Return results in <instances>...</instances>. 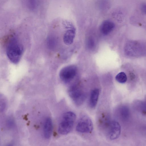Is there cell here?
I'll return each mask as SVG.
<instances>
[{
  "label": "cell",
  "instance_id": "9a60e30c",
  "mask_svg": "<svg viewBox=\"0 0 146 146\" xmlns=\"http://www.w3.org/2000/svg\"><path fill=\"white\" fill-rule=\"evenodd\" d=\"M138 103L137 105L139 110L143 114L146 115V101Z\"/></svg>",
  "mask_w": 146,
  "mask_h": 146
},
{
  "label": "cell",
  "instance_id": "5b68a950",
  "mask_svg": "<svg viewBox=\"0 0 146 146\" xmlns=\"http://www.w3.org/2000/svg\"><path fill=\"white\" fill-rule=\"evenodd\" d=\"M77 71L76 67L69 65L62 68L60 71L59 76L61 80L66 83L71 81L75 76Z\"/></svg>",
  "mask_w": 146,
  "mask_h": 146
},
{
  "label": "cell",
  "instance_id": "2e32d148",
  "mask_svg": "<svg viewBox=\"0 0 146 146\" xmlns=\"http://www.w3.org/2000/svg\"><path fill=\"white\" fill-rule=\"evenodd\" d=\"M87 47L89 49H92L94 46L95 42L93 39L91 38L88 39L86 42Z\"/></svg>",
  "mask_w": 146,
  "mask_h": 146
},
{
  "label": "cell",
  "instance_id": "ba28073f",
  "mask_svg": "<svg viewBox=\"0 0 146 146\" xmlns=\"http://www.w3.org/2000/svg\"><path fill=\"white\" fill-rule=\"evenodd\" d=\"M115 26V24L112 21L109 20H105L100 26V31L104 35L108 34L113 30Z\"/></svg>",
  "mask_w": 146,
  "mask_h": 146
},
{
  "label": "cell",
  "instance_id": "9c48e42d",
  "mask_svg": "<svg viewBox=\"0 0 146 146\" xmlns=\"http://www.w3.org/2000/svg\"><path fill=\"white\" fill-rule=\"evenodd\" d=\"M75 35V30L74 27L68 29L64 33L63 40L66 45L71 44L73 42Z\"/></svg>",
  "mask_w": 146,
  "mask_h": 146
},
{
  "label": "cell",
  "instance_id": "277c9868",
  "mask_svg": "<svg viewBox=\"0 0 146 146\" xmlns=\"http://www.w3.org/2000/svg\"><path fill=\"white\" fill-rule=\"evenodd\" d=\"M93 124L88 116H83L79 120L76 127V131L81 133H90L93 129Z\"/></svg>",
  "mask_w": 146,
  "mask_h": 146
},
{
  "label": "cell",
  "instance_id": "ac0fdd59",
  "mask_svg": "<svg viewBox=\"0 0 146 146\" xmlns=\"http://www.w3.org/2000/svg\"><path fill=\"white\" fill-rule=\"evenodd\" d=\"M141 9L143 13L146 14V4H143L141 5Z\"/></svg>",
  "mask_w": 146,
  "mask_h": 146
},
{
  "label": "cell",
  "instance_id": "30bf717a",
  "mask_svg": "<svg viewBox=\"0 0 146 146\" xmlns=\"http://www.w3.org/2000/svg\"><path fill=\"white\" fill-rule=\"evenodd\" d=\"M52 131V123L51 119L47 117L45 119L43 126V135L44 137L49 139L51 137Z\"/></svg>",
  "mask_w": 146,
  "mask_h": 146
},
{
  "label": "cell",
  "instance_id": "5bb4252c",
  "mask_svg": "<svg viewBox=\"0 0 146 146\" xmlns=\"http://www.w3.org/2000/svg\"><path fill=\"white\" fill-rule=\"evenodd\" d=\"M115 79L119 83H124L127 81V76L125 73L121 72L118 73L116 76Z\"/></svg>",
  "mask_w": 146,
  "mask_h": 146
},
{
  "label": "cell",
  "instance_id": "7c38bea8",
  "mask_svg": "<svg viewBox=\"0 0 146 146\" xmlns=\"http://www.w3.org/2000/svg\"><path fill=\"white\" fill-rule=\"evenodd\" d=\"M99 94V90L98 89H94L91 91L89 100V104L92 108H94L96 106Z\"/></svg>",
  "mask_w": 146,
  "mask_h": 146
},
{
  "label": "cell",
  "instance_id": "7a4b0ae2",
  "mask_svg": "<svg viewBox=\"0 0 146 146\" xmlns=\"http://www.w3.org/2000/svg\"><path fill=\"white\" fill-rule=\"evenodd\" d=\"M76 118V115L73 112L68 111L63 115L58 127V133L61 135H66L72 129Z\"/></svg>",
  "mask_w": 146,
  "mask_h": 146
},
{
  "label": "cell",
  "instance_id": "6da1fadb",
  "mask_svg": "<svg viewBox=\"0 0 146 146\" xmlns=\"http://www.w3.org/2000/svg\"><path fill=\"white\" fill-rule=\"evenodd\" d=\"M23 51L22 46L15 37L9 41L6 48L7 56L10 61L14 64L20 61Z\"/></svg>",
  "mask_w": 146,
  "mask_h": 146
},
{
  "label": "cell",
  "instance_id": "8992f818",
  "mask_svg": "<svg viewBox=\"0 0 146 146\" xmlns=\"http://www.w3.org/2000/svg\"><path fill=\"white\" fill-rule=\"evenodd\" d=\"M121 131L120 125L119 123L115 121H111L107 133L110 139L114 140L119 136Z\"/></svg>",
  "mask_w": 146,
  "mask_h": 146
},
{
  "label": "cell",
  "instance_id": "e0dca14e",
  "mask_svg": "<svg viewBox=\"0 0 146 146\" xmlns=\"http://www.w3.org/2000/svg\"><path fill=\"white\" fill-rule=\"evenodd\" d=\"M55 42L54 39L52 37L49 38L48 40V44L52 47H54V46L55 43Z\"/></svg>",
  "mask_w": 146,
  "mask_h": 146
},
{
  "label": "cell",
  "instance_id": "3957f363",
  "mask_svg": "<svg viewBox=\"0 0 146 146\" xmlns=\"http://www.w3.org/2000/svg\"><path fill=\"white\" fill-rule=\"evenodd\" d=\"M68 94L77 105H81L84 102L86 94L79 86L74 85L70 87L68 90Z\"/></svg>",
  "mask_w": 146,
  "mask_h": 146
},
{
  "label": "cell",
  "instance_id": "8fae6325",
  "mask_svg": "<svg viewBox=\"0 0 146 146\" xmlns=\"http://www.w3.org/2000/svg\"><path fill=\"white\" fill-rule=\"evenodd\" d=\"M98 122L100 127L107 132L111 122L109 116L106 113L102 114L99 118Z\"/></svg>",
  "mask_w": 146,
  "mask_h": 146
},
{
  "label": "cell",
  "instance_id": "4fadbf2b",
  "mask_svg": "<svg viewBox=\"0 0 146 146\" xmlns=\"http://www.w3.org/2000/svg\"><path fill=\"white\" fill-rule=\"evenodd\" d=\"M120 117L123 119H127L129 115V111L127 107L123 106L119 109Z\"/></svg>",
  "mask_w": 146,
  "mask_h": 146
},
{
  "label": "cell",
  "instance_id": "52a82bcc",
  "mask_svg": "<svg viewBox=\"0 0 146 146\" xmlns=\"http://www.w3.org/2000/svg\"><path fill=\"white\" fill-rule=\"evenodd\" d=\"M140 44L134 42H130L127 44L125 47V51L128 54L135 56L141 54L142 49Z\"/></svg>",
  "mask_w": 146,
  "mask_h": 146
}]
</instances>
